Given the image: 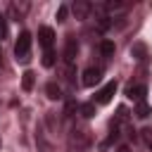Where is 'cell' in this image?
<instances>
[{
    "mask_svg": "<svg viewBox=\"0 0 152 152\" xmlns=\"http://www.w3.org/2000/svg\"><path fill=\"white\" fill-rule=\"evenodd\" d=\"M90 131L86 126H74L66 135V145L71 152H88L90 150Z\"/></svg>",
    "mask_w": 152,
    "mask_h": 152,
    "instance_id": "obj_1",
    "label": "cell"
},
{
    "mask_svg": "<svg viewBox=\"0 0 152 152\" xmlns=\"http://www.w3.org/2000/svg\"><path fill=\"white\" fill-rule=\"evenodd\" d=\"M100 10L104 12L107 19H116V17H124L131 10V2H126V0H107V2H102Z\"/></svg>",
    "mask_w": 152,
    "mask_h": 152,
    "instance_id": "obj_2",
    "label": "cell"
},
{
    "mask_svg": "<svg viewBox=\"0 0 152 152\" xmlns=\"http://www.w3.org/2000/svg\"><path fill=\"white\" fill-rule=\"evenodd\" d=\"M14 55H17V62H21V64L28 62V55H31V33L28 31L19 33V40L14 45Z\"/></svg>",
    "mask_w": 152,
    "mask_h": 152,
    "instance_id": "obj_3",
    "label": "cell"
},
{
    "mask_svg": "<svg viewBox=\"0 0 152 152\" xmlns=\"http://www.w3.org/2000/svg\"><path fill=\"white\" fill-rule=\"evenodd\" d=\"M145 95H147V86L145 83H128L126 86V97L133 100V102H145Z\"/></svg>",
    "mask_w": 152,
    "mask_h": 152,
    "instance_id": "obj_4",
    "label": "cell"
},
{
    "mask_svg": "<svg viewBox=\"0 0 152 152\" xmlns=\"http://www.w3.org/2000/svg\"><path fill=\"white\" fill-rule=\"evenodd\" d=\"M116 93V81H109L107 86H102L97 93H95V104H107Z\"/></svg>",
    "mask_w": 152,
    "mask_h": 152,
    "instance_id": "obj_5",
    "label": "cell"
},
{
    "mask_svg": "<svg viewBox=\"0 0 152 152\" xmlns=\"http://www.w3.org/2000/svg\"><path fill=\"white\" fill-rule=\"evenodd\" d=\"M93 10H95V7H93L88 0H76V2L71 5V12H74V17H76V19H88Z\"/></svg>",
    "mask_w": 152,
    "mask_h": 152,
    "instance_id": "obj_6",
    "label": "cell"
},
{
    "mask_svg": "<svg viewBox=\"0 0 152 152\" xmlns=\"http://www.w3.org/2000/svg\"><path fill=\"white\" fill-rule=\"evenodd\" d=\"M38 43L43 45V50H52V43H55V31L50 26H40L38 28Z\"/></svg>",
    "mask_w": 152,
    "mask_h": 152,
    "instance_id": "obj_7",
    "label": "cell"
},
{
    "mask_svg": "<svg viewBox=\"0 0 152 152\" xmlns=\"http://www.w3.org/2000/svg\"><path fill=\"white\" fill-rule=\"evenodd\" d=\"M76 55H78V40L76 38H66V45H64V62L71 66L74 62H76Z\"/></svg>",
    "mask_w": 152,
    "mask_h": 152,
    "instance_id": "obj_8",
    "label": "cell"
},
{
    "mask_svg": "<svg viewBox=\"0 0 152 152\" xmlns=\"http://www.w3.org/2000/svg\"><path fill=\"white\" fill-rule=\"evenodd\" d=\"M100 78H102V69H100V66H88V69L83 71V86H88V88L97 86Z\"/></svg>",
    "mask_w": 152,
    "mask_h": 152,
    "instance_id": "obj_9",
    "label": "cell"
},
{
    "mask_svg": "<svg viewBox=\"0 0 152 152\" xmlns=\"http://www.w3.org/2000/svg\"><path fill=\"white\" fill-rule=\"evenodd\" d=\"M28 7H31V2H26V0H24V2H10V7H7V10H10L12 19H17V21H19V19L28 12Z\"/></svg>",
    "mask_w": 152,
    "mask_h": 152,
    "instance_id": "obj_10",
    "label": "cell"
},
{
    "mask_svg": "<svg viewBox=\"0 0 152 152\" xmlns=\"http://www.w3.org/2000/svg\"><path fill=\"white\" fill-rule=\"evenodd\" d=\"M131 57H135L138 62H145V59H147V48H145L142 43H135V45L131 48Z\"/></svg>",
    "mask_w": 152,
    "mask_h": 152,
    "instance_id": "obj_11",
    "label": "cell"
},
{
    "mask_svg": "<svg viewBox=\"0 0 152 152\" xmlns=\"http://www.w3.org/2000/svg\"><path fill=\"white\" fill-rule=\"evenodd\" d=\"M45 93H48L50 100H62V88H59L57 83H48V86H45Z\"/></svg>",
    "mask_w": 152,
    "mask_h": 152,
    "instance_id": "obj_12",
    "label": "cell"
},
{
    "mask_svg": "<svg viewBox=\"0 0 152 152\" xmlns=\"http://www.w3.org/2000/svg\"><path fill=\"white\" fill-rule=\"evenodd\" d=\"M78 112H81L83 119H93V116H95V102H83V104L78 107Z\"/></svg>",
    "mask_w": 152,
    "mask_h": 152,
    "instance_id": "obj_13",
    "label": "cell"
},
{
    "mask_svg": "<svg viewBox=\"0 0 152 152\" xmlns=\"http://www.w3.org/2000/svg\"><path fill=\"white\" fill-rule=\"evenodd\" d=\"M114 50H116V48H114L112 40H102V43H100V52H102V57H107V59L114 57Z\"/></svg>",
    "mask_w": 152,
    "mask_h": 152,
    "instance_id": "obj_14",
    "label": "cell"
},
{
    "mask_svg": "<svg viewBox=\"0 0 152 152\" xmlns=\"http://www.w3.org/2000/svg\"><path fill=\"white\" fill-rule=\"evenodd\" d=\"M33 83H36V74H33V71H24V76H21V88H24V90H31Z\"/></svg>",
    "mask_w": 152,
    "mask_h": 152,
    "instance_id": "obj_15",
    "label": "cell"
},
{
    "mask_svg": "<svg viewBox=\"0 0 152 152\" xmlns=\"http://www.w3.org/2000/svg\"><path fill=\"white\" fill-rule=\"evenodd\" d=\"M150 112H152V109H150L147 102H138V107H135V116H138V119H147Z\"/></svg>",
    "mask_w": 152,
    "mask_h": 152,
    "instance_id": "obj_16",
    "label": "cell"
},
{
    "mask_svg": "<svg viewBox=\"0 0 152 152\" xmlns=\"http://www.w3.org/2000/svg\"><path fill=\"white\" fill-rule=\"evenodd\" d=\"M55 64V50H45L43 52V66H52Z\"/></svg>",
    "mask_w": 152,
    "mask_h": 152,
    "instance_id": "obj_17",
    "label": "cell"
},
{
    "mask_svg": "<svg viewBox=\"0 0 152 152\" xmlns=\"http://www.w3.org/2000/svg\"><path fill=\"white\" fill-rule=\"evenodd\" d=\"M36 142L40 145V150H43V152H52V145L43 138V133H38V135H36Z\"/></svg>",
    "mask_w": 152,
    "mask_h": 152,
    "instance_id": "obj_18",
    "label": "cell"
},
{
    "mask_svg": "<svg viewBox=\"0 0 152 152\" xmlns=\"http://www.w3.org/2000/svg\"><path fill=\"white\" fill-rule=\"evenodd\" d=\"M140 138H142V142L152 150V128H142V131H140Z\"/></svg>",
    "mask_w": 152,
    "mask_h": 152,
    "instance_id": "obj_19",
    "label": "cell"
},
{
    "mask_svg": "<svg viewBox=\"0 0 152 152\" xmlns=\"http://www.w3.org/2000/svg\"><path fill=\"white\" fill-rule=\"evenodd\" d=\"M5 38H7V17L0 14V40H5Z\"/></svg>",
    "mask_w": 152,
    "mask_h": 152,
    "instance_id": "obj_20",
    "label": "cell"
},
{
    "mask_svg": "<svg viewBox=\"0 0 152 152\" xmlns=\"http://www.w3.org/2000/svg\"><path fill=\"white\" fill-rule=\"evenodd\" d=\"M66 14H69V7H66V5H59V10H57V21H66Z\"/></svg>",
    "mask_w": 152,
    "mask_h": 152,
    "instance_id": "obj_21",
    "label": "cell"
},
{
    "mask_svg": "<svg viewBox=\"0 0 152 152\" xmlns=\"http://www.w3.org/2000/svg\"><path fill=\"white\" fill-rule=\"evenodd\" d=\"M74 109H76V102H74V100H69V102H66V107H64V116H71V114H74Z\"/></svg>",
    "mask_w": 152,
    "mask_h": 152,
    "instance_id": "obj_22",
    "label": "cell"
},
{
    "mask_svg": "<svg viewBox=\"0 0 152 152\" xmlns=\"http://www.w3.org/2000/svg\"><path fill=\"white\" fill-rule=\"evenodd\" d=\"M116 152H131V147H126V145H121V147H116Z\"/></svg>",
    "mask_w": 152,
    "mask_h": 152,
    "instance_id": "obj_23",
    "label": "cell"
},
{
    "mask_svg": "<svg viewBox=\"0 0 152 152\" xmlns=\"http://www.w3.org/2000/svg\"><path fill=\"white\" fill-rule=\"evenodd\" d=\"M0 64H2V52H0Z\"/></svg>",
    "mask_w": 152,
    "mask_h": 152,
    "instance_id": "obj_24",
    "label": "cell"
}]
</instances>
